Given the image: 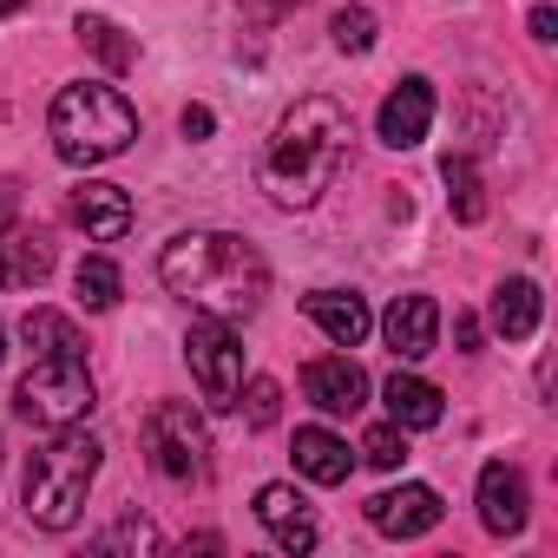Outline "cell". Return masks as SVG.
<instances>
[{
	"instance_id": "obj_1",
	"label": "cell",
	"mask_w": 558,
	"mask_h": 558,
	"mask_svg": "<svg viewBox=\"0 0 558 558\" xmlns=\"http://www.w3.org/2000/svg\"><path fill=\"white\" fill-rule=\"evenodd\" d=\"M349 151H355L349 106L329 99V93H303L283 119H276V132L263 138L256 184L269 191V204L310 210V204H323V191H336V178L349 171Z\"/></svg>"
},
{
	"instance_id": "obj_2",
	"label": "cell",
	"mask_w": 558,
	"mask_h": 558,
	"mask_svg": "<svg viewBox=\"0 0 558 558\" xmlns=\"http://www.w3.org/2000/svg\"><path fill=\"white\" fill-rule=\"evenodd\" d=\"M158 283L178 303L236 323V316H256L263 310V296H269V263L256 256V243H243L230 230H184V236H171L158 250Z\"/></svg>"
},
{
	"instance_id": "obj_3",
	"label": "cell",
	"mask_w": 558,
	"mask_h": 558,
	"mask_svg": "<svg viewBox=\"0 0 558 558\" xmlns=\"http://www.w3.org/2000/svg\"><path fill=\"white\" fill-rule=\"evenodd\" d=\"M99 460L106 447L80 427H60L34 460H27V486H21V506L40 532H73L80 512H86V493L99 480Z\"/></svg>"
},
{
	"instance_id": "obj_4",
	"label": "cell",
	"mask_w": 558,
	"mask_h": 558,
	"mask_svg": "<svg viewBox=\"0 0 558 558\" xmlns=\"http://www.w3.org/2000/svg\"><path fill=\"white\" fill-rule=\"evenodd\" d=\"M47 132H53V151L66 165H106L119 158L132 138H138V112L119 86H99V80H80V86H60L53 112H47Z\"/></svg>"
},
{
	"instance_id": "obj_5",
	"label": "cell",
	"mask_w": 558,
	"mask_h": 558,
	"mask_svg": "<svg viewBox=\"0 0 558 558\" xmlns=\"http://www.w3.org/2000/svg\"><path fill=\"white\" fill-rule=\"evenodd\" d=\"M93 408H99V388H93L86 355H34V368H27L21 388H14V414H21L27 427H40V434L80 427Z\"/></svg>"
},
{
	"instance_id": "obj_6",
	"label": "cell",
	"mask_w": 558,
	"mask_h": 558,
	"mask_svg": "<svg viewBox=\"0 0 558 558\" xmlns=\"http://www.w3.org/2000/svg\"><path fill=\"white\" fill-rule=\"evenodd\" d=\"M145 453H151L158 480H171V486L204 480V466H210V434H204V414H197L191 401H158V408L145 414Z\"/></svg>"
},
{
	"instance_id": "obj_7",
	"label": "cell",
	"mask_w": 558,
	"mask_h": 558,
	"mask_svg": "<svg viewBox=\"0 0 558 558\" xmlns=\"http://www.w3.org/2000/svg\"><path fill=\"white\" fill-rule=\"evenodd\" d=\"M184 362H191V375H197V388H204L210 408H236V388H243V342H236V329H230L223 316H204V310H197V323H191V336H184Z\"/></svg>"
},
{
	"instance_id": "obj_8",
	"label": "cell",
	"mask_w": 558,
	"mask_h": 558,
	"mask_svg": "<svg viewBox=\"0 0 558 558\" xmlns=\"http://www.w3.org/2000/svg\"><path fill=\"white\" fill-rule=\"evenodd\" d=\"M427 125H434V86L414 73V80H401V86L381 99V112H375V132H381V145H395V151H414V145L427 138Z\"/></svg>"
},
{
	"instance_id": "obj_9",
	"label": "cell",
	"mask_w": 558,
	"mask_h": 558,
	"mask_svg": "<svg viewBox=\"0 0 558 558\" xmlns=\"http://www.w3.org/2000/svg\"><path fill=\"white\" fill-rule=\"evenodd\" d=\"M440 493L434 486H395V493H375L368 499V525L381 532V538H421V532H434L440 525Z\"/></svg>"
},
{
	"instance_id": "obj_10",
	"label": "cell",
	"mask_w": 558,
	"mask_h": 558,
	"mask_svg": "<svg viewBox=\"0 0 558 558\" xmlns=\"http://www.w3.org/2000/svg\"><path fill=\"white\" fill-rule=\"evenodd\" d=\"M381 336L401 362H421L440 349V303L434 296H395L388 316H381Z\"/></svg>"
},
{
	"instance_id": "obj_11",
	"label": "cell",
	"mask_w": 558,
	"mask_h": 558,
	"mask_svg": "<svg viewBox=\"0 0 558 558\" xmlns=\"http://www.w3.org/2000/svg\"><path fill=\"white\" fill-rule=\"evenodd\" d=\"M66 210H73V223H80L93 243H119V236L132 230V197H125V184H106V178H86Z\"/></svg>"
},
{
	"instance_id": "obj_12",
	"label": "cell",
	"mask_w": 558,
	"mask_h": 558,
	"mask_svg": "<svg viewBox=\"0 0 558 558\" xmlns=\"http://www.w3.org/2000/svg\"><path fill=\"white\" fill-rule=\"evenodd\" d=\"M480 525H486L493 538H519V532H525V473H519V466L493 460V466L480 473Z\"/></svg>"
},
{
	"instance_id": "obj_13",
	"label": "cell",
	"mask_w": 558,
	"mask_h": 558,
	"mask_svg": "<svg viewBox=\"0 0 558 558\" xmlns=\"http://www.w3.org/2000/svg\"><path fill=\"white\" fill-rule=\"evenodd\" d=\"M303 395L323 408V414H355L368 401V375L349 362V355H316L303 368Z\"/></svg>"
},
{
	"instance_id": "obj_14",
	"label": "cell",
	"mask_w": 558,
	"mask_h": 558,
	"mask_svg": "<svg viewBox=\"0 0 558 558\" xmlns=\"http://www.w3.org/2000/svg\"><path fill=\"white\" fill-rule=\"evenodd\" d=\"M303 316H310L336 349H362L368 329H375V316H368V303H362L355 290H316V296H303Z\"/></svg>"
},
{
	"instance_id": "obj_15",
	"label": "cell",
	"mask_w": 558,
	"mask_h": 558,
	"mask_svg": "<svg viewBox=\"0 0 558 558\" xmlns=\"http://www.w3.org/2000/svg\"><path fill=\"white\" fill-rule=\"evenodd\" d=\"M256 519H263V532L283 545V551H310V545H316V519H310L303 493H296V486H283V480L256 493Z\"/></svg>"
},
{
	"instance_id": "obj_16",
	"label": "cell",
	"mask_w": 558,
	"mask_h": 558,
	"mask_svg": "<svg viewBox=\"0 0 558 558\" xmlns=\"http://www.w3.org/2000/svg\"><path fill=\"white\" fill-rule=\"evenodd\" d=\"M53 276V243L47 230H8L0 236V290H34Z\"/></svg>"
},
{
	"instance_id": "obj_17",
	"label": "cell",
	"mask_w": 558,
	"mask_h": 558,
	"mask_svg": "<svg viewBox=\"0 0 558 558\" xmlns=\"http://www.w3.org/2000/svg\"><path fill=\"white\" fill-rule=\"evenodd\" d=\"M381 401H388V421H395V427H408V434H421V427H440V414H447L440 388H434V381H421V375H401V368L388 375Z\"/></svg>"
},
{
	"instance_id": "obj_18",
	"label": "cell",
	"mask_w": 558,
	"mask_h": 558,
	"mask_svg": "<svg viewBox=\"0 0 558 558\" xmlns=\"http://www.w3.org/2000/svg\"><path fill=\"white\" fill-rule=\"evenodd\" d=\"M296 473L316 480V486H342L355 473V453L349 440H336L329 427H296Z\"/></svg>"
},
{
	"instance_id": "obj_19",
	"label": "cell",
	"mask_w": 558,
	"mask_h": 558,
	"mask_svg": "<svg viewBox=\"0 0 558 558\" xmlns=\"http://www.w3.org/2000/svg\"><path fill=\"white\" fill-rule=\"evenodd\" d=\"M538 316H545V296H538L532 276H512V283L493 290V329H499L506 342H525V336L538 329Z\"/></svg>"
},
{
	"instance_id": "obj_20",
	"label": "cell",
	"mask_w": 558,
	"mask_h": 558,
	"mask_svg": "<svg viewBox=\"0 0 558 558\" xmlns=\"http://www.w3.org/2000/svg\"><path fill=\"white\" fill-rule=\"evenodd\" d=\"M73 34H80V47H86L106 73H132V66H138V40H125L106 14H80V21H73Z\"/></svg>"
},
{
	"instance_id": "obj_21",
	"label": "cell",
	"mask_w": 558,
	"mask_h": 558,
	"mask_svg": "<svg viewBox=\"0 0 558 558\" xmlns=\"http://www.w3.org/2000/svg\"><path fill=\"white\" fill-rule=\"evenodd\" d=\"M440 178H447V204H453V217H460V223H480V217H486L480 165H473L466 151H447V158H440Z\"/></svg>"
},
{
	"instance_id": "obj_22",
	"label": "cell",
	"mask_w": 558,
	"mask_h": 558,
	"mask_svg": "<svg viewBox=\"0 0 558 558\" xmlns=\"http://www.w3.org/2000/svg\"><path fill=\"white\" fill-rule=\"evenodd\" d=\"M21 336H27V349H34V355H86V342H80L73 316H60V310H27Z\"/></svg>"
},
{
	"instance_id": "obj_23",
	"label": "cell",
	"mask_w": 558,
	"mask_h": 558,
	"mask_svg": "<svg viewBox=\"0 0 558 558\" xmlns=\"http://www.w3.org/2000/svg\"><path fill=\"white\" fill-rule=\"evenodd\" d=\"M73 296H80L86 310H112V303L125 296V276H119V263H112V256H86V263L73 269Z\"/></svg>"
},
{
	"instance_id": "obj_24",
	"label": "cell",
	"mask_w": 558,
	"mask_h": 558,
	"mask_svg": "<svg viewBox=\"0 0 558 558\" xmlns=\"http://www.w3.org/2000/svg\"><path fill=\"white\" fill-rule=\"evenodd\" d=\"M236 408H243V421L263 434V427H276V414H283V388H276L269 375H256L250 388H236Z\"/></svg>"
},
{
	"instance_id": "obj_25",
	"label": "cell",
	"mask_w": 558,
	"mask_h": 558,
	"mask_svg": "<svg viewBox=\"0 0 558 558\" xmlns=\"http://www.w3.org/2000/svg\"><path fill=\"white\" fill-rule=\"evenodd\" d=\"M362 460H368V466H381V473H395V466L408 460V427H395V421L368 427V440H362Z\"/></svg>"
},
{
	"instance_id": "obj_26",
	"label": "cell",
	"mask_w": 558,
	"mask_h": 558,
	"mask_svg": "<svg viewBox=\"0 0 558 558\" xmlns=\"http://www.w3.org/2000/svg\"><path fill=\"white\" fill-rule=\"evenodd\" d=\"M329 34H336L342 53H368V47H375V14H368V8H342V14L329 21Z\"/></svg>"
},
{
	"instance_id": "obj_27",
	"label": "cell",
	"mask_w": 558,
	"mask_h": 558,
	"mask_svg": "<svg viewBox=\"0 0 558 558\" xmlns=\"http://www.w3.org/2000/svg\"><path fill=\"white\" fill-rule=\"evenodd\" d=\"M119 545H138V551H151V545H158V532H151L145 519H119V525L99 538V551H119Z\"/></svg>"
},
{
	"instance_id": "obj_28",
	"label": "cell",
	"mask_w": 558,
	"mask_h": 558,
	"mask_svg": "<svg viewBox=\"0 0 558 558\" xmlns=\"http://www.w3.org/2000/svg\"><path fill=\"white\" fill-rule=\"evenodd\" d=\"M14 217H21V184H14V178H0V236L14 230Z\"/></svg>"
},
{
	"instance_id": "obj_29",
	"label": "cell",
	"mask_w": 558,
	"mask_h": 558,
	"mask_svg": "<svg viewBox=\"0 0 558 558\" xmlns=\"http://www.w3.org/2000/svg\"><path fill=\"white\" fill-rule=\"evenodd\" d=\"M210 132H217L210 106H184V138H210Z\"/></svg>"
},
{
	"instance_id": "obj_30",
	"label": "cell",
	"mask_w": 558,
	"mask_h": 558,
	"mask_svg": "<svg viewBox=\"0 0 558 558\" xmlns=\"http://www.w3.org/2000/svg\"><path fill=\"white\" fill-rule=\"evenodd\" d=\"M243 8H250L256 21H283L290 8H303V0H243Z\"/></svg>"
},
{
	"instance_id": "obj_31",
	"label": "cell",
	"mask_w": 558,
	"mask_h": 558,
	"mask_svg": "<svg viewBox=\"0 0 558 558\" xmlns=\"http://www.w3.org/2000/svg\"><path fill=\"white\" fill-rule=\"evenodd\" d=\"M532 40H538V47L558 40V14H551V8H532Z\"/></svg>"
},
{
	"instance_id": "obj_32",
	"label": "cell",
	"mask_w": 558,
	"mask_h": 558,
	"mask_svg": "<svg viewBox=\"0 0 558 558\" xmlns=\"http://www.w3.org/2000/svg\"><path fill=\"white\" fill-rule=\"evenodd\" d=\"M453 342H460V349H466V355H473V349H480V323H473V316H466V310H460V316H453Z\"/></svg>"
},
{
	"instance_id": "obj_33",
	"label": "cell",
	"mask_w": 558,
	"mask_h": 558,
	"mask_svg": "<svg viewBox=\"0 0 558 558\" xmlns=\"http://www.w3.org/2000/svg\"><path fill=\"white\" fill-rule=\"evenodd\" d=\"M14 8H27V0H0V21H8V14H14Z\"/></svg>"
},
{
	"instance_id": "obj_34",
	"label": "cell",
	"mask_w": 558,
	"mask_h": 558,
	"mask_svg": "<svg viewBox=\"0 0 558 558\" xmlns=\"http://www.w3.org/2000/svg\"><path fill=\"white\" fill-rule=\"evenodd\" d=\"M0 362H8V329H0Z\"/></svg>"
}]
</instances>
